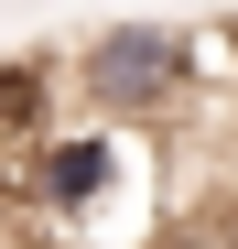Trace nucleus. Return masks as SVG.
<instances>
[{"instance_id": "nucleus-1", "label": "nucleus", "mask_w": 238, "mask_h": 249, "mask_svg": "<svg viewBox=\"0 0 238 249\" xmlns=\"http://www.w3.org/2000/svg\"><path fill=\"white\" fill-rule=\"evenodd\" d=\"M195 87H206V33H184V22H108L76 44V98L119 130L173 119Z\"/></svg>"}]
</instances>
